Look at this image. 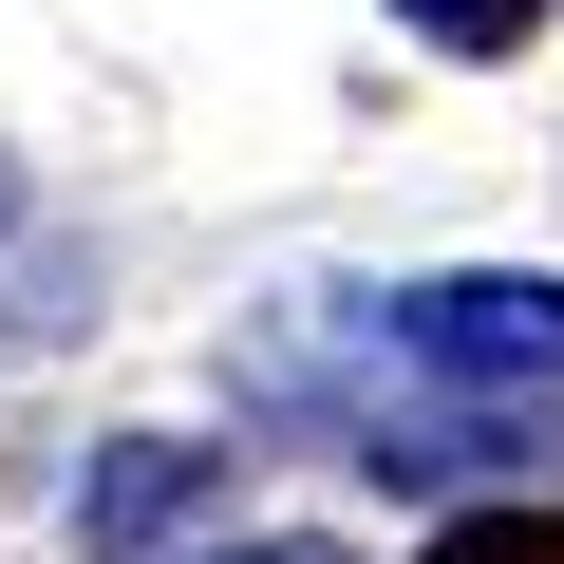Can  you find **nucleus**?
Masks as SVG:
<instances>
[{
    "label": "nucleus",
    "mask_w": 564,
    "mask_h": 564,
    "mask_svg": "<svg viewBox=\"0 0 564 564\" xmlns=\"http://www.w3.org/2000/svg\"><path fill=\"white\" fill-rule=\"evenodd\" d=\"M245 414L321 433L377 489H545L564 508V263H433L395 302L245 339Z\"/></svg>",
    "instance_id": "obj_1"
},
{
    "label": "nucleus",
    "mask_w": 564,
    "mask_h": 564,
    "mask_svg": "<svg viewBox=\"0 0 564 564\" xmlns=\"http://www.w3.org/2000/svg\"><path fill=\"white\" fill-rule=\"evenodd\" d=\"M188 508H226V452H188V433H113L95 489H76V564H170Z\"/></svg>",
    "instance_id": "obj_2"
},
{
    "label": "nucleus",
    "mask_w": 564,
    "mask_h": 564,
    "mask_svg": "<svg viewBox=\"0 0 564 564\" xmlns=\"http://www.w3.org/2000/svg\"><path fill=\"white\" fill-rule=\"evenodd\" d=\"M395 20H414L433 57H527V39H545V0H395Z\"/></svg>",
    "instance_id": "obj_3"
},
{
    "label": "nucleus",
    "mask_w": 564,
    "mask_h": 564,
    "mask_svg": "<svg viewBox=\"0 0 564 564\" xmlns=\"http://www.w3.org/2000/svg\"><path fill=\"white\" fill-rule=\"evenodd\" d=\"M188 564H358V545H321V527H245V545H188Z\"/></svg>",
    "instance_id": "obj_4"
},
{
    "label": "nucleus",
    "mask_w": 564,
    "mask_h": 564,
    "mask_svg": "<svg viewBox=\"0 0 564 564\" xmlns=\"http://www.w3.org/2000/svg\"><path fill=\"white\" fill-rule=\"evenodd\" d=\"M433 564H564V527H452Z\"/></svg>",
    "instance_id": "obj_5"
}]
</instances>
